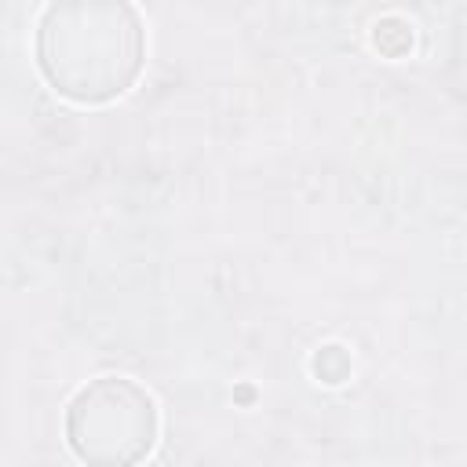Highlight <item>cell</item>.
I'll use <instances>...</instances> for the list:
<instances>
[{"instance_id": "cell-2", "label": "cell", "mask_w": 467, "mask_h": 467, "mask_svg": "<svg viewBox=\"0 0 467 467\" xmlns=\"http://www.w3.org/2000/svg\"><path fill=\"white\" fill-rule=\"evenodd\" d=\"M161 431L157 401L128 376L88 379L66 405V441L77 460L95 467L139 463L153 452Z\"/></svg>"}, {"instance_id": "cell-1", "label": "cell", "mask_w": 467, "mask_h": 467, "mask_svg": "<svg viewBox=\"0 0 467 467\" xmlns=\"http://www.w3.org/2000/svg\"><path fill=\"white\" fill-rule=\"evenodd\" d=\"M33 51L55 95L77 106H106L139 80L146 29L131 0H47Z\"/></svg>"}]
</instances>
